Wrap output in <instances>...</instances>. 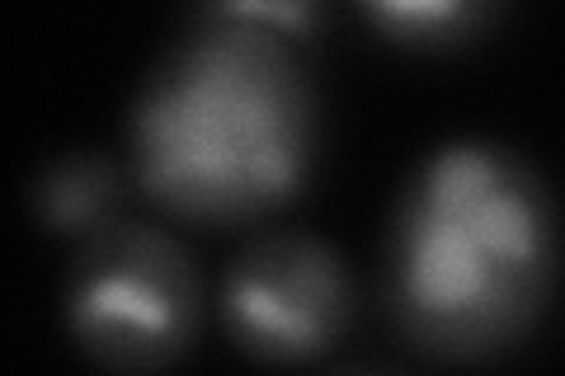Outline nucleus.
Listing matches in <instances>:
<instances>
[{
    "mask_svg": "<svg viewBox=\"0 0 565 376\" xmlns=\"http://www.w3.org/2000/svg\"><path fill=\"white\" fill-rule=\"evenodd\" d=\"M561 226L542 174L494 141H452L405 179L382 301L411 348L476 363L523 344L552 307Z\"/></svg>",
    "mask_w": 565,
    "mask_h": 376,
    "instance_id": "obj_1",
    "label": "nucleus"
},
{
    "mask_svg": "<svg viewBox=\"0 0 565 376\" xmlns=\"http://www.w3.org/2000/svg\"><path fill=\"white\" fill-rule=\"evenodd\" d=\"M316 132L292 43L203 20L161 52L128 122L137 184L189 222H250L288 203L311 174Z\"/></svg>",
    "mask_w": 565,
    "mask_h": 376,
    "instance_id": "obj_2",
    "label": "nucleus"
},
{
    "mask_svg": "<svg viewBox=\"0 0 565 376\" xmlns=\"http://www.w3.org/2000/svg\"><path fill=\"white\" fill-rule=\"evenodd\" d=\"M62 307L76 348L99 367H166L199 330V273L170 230L109 222L85 236Z\"/></svg>",
    "mask_w": 565,
    "mask_h": 376,
    "instance_id": "obj_3",
    "label": "nucleus"
},
{
    "mask_svg": "<svg viewBox=\"0 0 565 376\" xmlns=\"http://www.w3.org/2000/svg\"><path fill=\"white\" fill-rule=\"evenodd\" d=\"M222 320L232 344L259 363H311L330 353L353 320L340 249L307 230H264L232 259Z\"/></svg>",
    "mask_w": 565,
    "mask_h": 376,
    "instance_id": "obj_4",
    "label": "nucleus"
},
{
    "mask_svg": "<svg viewBox=\"0 0 565 376\" xmlns=\"http://www.w3.org/2000/svg\"><path fill=\"white\" fill-rule=\"evenodd\" d=\"M29 203L57 236H95L122 203V170L99 151H66L39 170Z\"/></svg>",
    "mask_w": 565,
    "mask_h": 376,
    "instance_id": "obj_5",
    "label": "nucleus"
},
{
    "mask_svg": "<svg viewBox=\"0 0 565 376\" xmlns=\"http://www.w3.org/2000/svg\"><path fill=\"white\" fill-rule=\"evenodd\" d=\"M382 39L415 52H452L494 29L509 0H359Z\"/></svg>",
    "mask_w": 565,
    "mask_h": 376,
    "instance_id": "obj_6",
    "label": "nucleus"
},
{
    "mask_svg": "<svg viewBox=\"0 0 565 376\" xmlns=\"http://www.w3.org/2000/svg\"><path fill=\"white\" fill-rule=\"evenodd\" d=\"M203 24H236V29H259L274 33L282 43L311 39L326 20L330 0H193Z\"/></svg>",
    "mask_w": 565,
    "mask_h": 376,
    "instance_id": "obj_7",
    "label": "nucleus"
}]
</instances>
